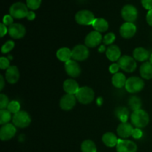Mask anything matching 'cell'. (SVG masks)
I'll use <instances>...</instances> for the list:
<instances>
[{
	"mask_svg": "<svg viewBox=\"0 0 152 152\" xmlns=\"http://www.w3.org/2000/svg\"><path fill=\"white\" fill-rule=\"evenodd\" d=\"M150 121V117L148 113L143 109L134 111L131 114V122L134 126L138 129L146 127Z\"/></svg>",
	"mask_w": 152,
	"mask_h": 152,
	"instance_id": "6da1fadb",
	"label": "cell"
},
{
	"mask_svg": "<svg viewBox=\"0 0 152 152\" xmlns=\"http://www.w3.org/2000/svg\"><path fill=\"white\" fill-rule=\"evenodd\" d=\"M75 96L79 102L83 105H88L94 101L95 94L91 88L88 86H83L80 87Z\"/></svg>",
	"mask_w": 152,
	"mask_h": 152,
	"instance_id": "7a4b0ae2",
	"label": "cell"
},
{
	"mask_svg": "<svg viewBox=\"0 0 152 152\" xmlns=\"http://www.w3.org/2000/svg\"><path fill=\"white\" fill-rule=\"evenodd\" d=\"M145 83L142 78L137 77H132L127 79L126 83V90L130 94H137L144 88Z\"/></svg>",
	"mask_w": 152,
	"mask_h": 152,
	"instance_id": "3957f363",
	"label": "cell"
},
{
	"mask_svg": "<svg viewBox=\"0 0 152 152\" xmlns=\"http://www.w3.org/2000/svg\"><path fill=\"white\" fill-rule=\"evenodd\" d=\"M28 7L25 3L17 1L12 4L9 9V14L11 15L14 19H21L26 17L28 13Z\"/></svg>",
	"mask_w": 152,
	"mask_h": 152,
	"instance_id": "277c9868",
	"label": "cell"
},
{
	"mask_svg": "<svg viewBox=\"0 0 152 152\" xmlns=\"http://www.w3.org/2000/svg\"><path fill=\"white\" fill-rule=\"evenodd\" d=\"M12 121L13 124L16 127L19 129H25L30 126L31 123V118L28 112L25 111H20L19 112L13 114Z\"/></svg>",
	"mask_w": 152,
	"mask_h": 152,
	"instance_id": "5b68a950",
	"label": "cell"
},
{
	"mask_svg": "<svg viewBox=\"0 0 152 152\" xmlns=\"http://www.w3.org/2000/svg\"><path fill=\"white\" fill-rule=\"evenodd\" d=\"M95 16L88 10H82L77 12L75 15V21L80 25H92L95 20Z\"/></svg>",
	"mask_w": 152,
	"mask_h": 152,
	"instance_id": "8992f818",
	"label": "cell"
},
{
	"mask_svg": "<svg viewBox=\"0 0 152 152\" xmlns=\"http://www.w3.org/2000/svg\"><path fill=\"white\" fill-rule=\"evenodd\" d=\"M89 56H90L89 48L86 45H77L72 49V59L77 62L86 60Z\"/></svg>",
	"mask_w": 152,
	"mask_h": 152,
	"instance_id": "52a82bcc",
	"label": "cell"
},
{
	"mask_svg": "<svg viewBox=\"0 0 152 152\" xmlns=\"http://www.w3.org/2000/svg\"><path fill=\"white\" fill-rule=\"evenodd\" d=\"M118 64L120 69L127 73L134 72L137 68V61L134 58L129 55L122 56L119 59Z\"/></svg>",
	"mask_w": 152,
	"mask_h": 152,
	"instance_id": "ba28073f",
	"label": "cell"
},
{
	"mask_svg": "<svg viewBox=\"0 0 152 152\" xmlns=\"http://www.w3.org/2000/svg\"><path fill=\"white\" fill-rule=\"evenodd\" d=\"M121 16L126 22H134L138 17V10L132 4H126L121 10Z\"/></svg>",
	"mask_w": 152,
	"mask_h": 152,
	"instance_id": "9c48e42d",
	"label": "cell"
},
{
	"mask_svg": "<svg viewBox=\"0 0 152 152\" xmlns=\"http://www.w3.org/2000/svg\"><path fill=\"white\" fill-rule=\"evenodd\" d=\"M102 38L103 37L101 35V33L93 31L88 34L85 38V45L88 48H94L99 46V45L102 42Z\"/></svg>",
	"mask_w": 152,
	"mask_h": 152,
	"instance_id": "30bf717a",
	"label": "cell"
},
{
	"mask_svg": "<svg viewBox=\"0 0 152 152\" xmlns=\"http://www.w3.org/2000/svg\"><path fill=\"white\" fill-rule=\"evenodd\" d=\"M117 152H137V145L134 141L126 139H119L116 146Z\"/></svg>",
	"mask_w": 152,
	"mask_h": 152,
	"instance_id": "8fae6325",
	"label": "cell"
},
{
	"mask_svg": "<svg viewBox=\"0 0 152 152\" xmlns=\"http://www.w3.org/2000/svg\"><path fill=\"white\" fill-rule=\"evenodd\" d=\"M16 134V127L12 123L1 126L0 129V139L2 141H7L14 137Z\"/></svg>",
	"mask_w": 152,
	"mask_h": 152,
	"instance_id": "7c38bea8",
	"label": "cell"
},
{
	"mask_svg": "<svg viewBox=\"0 0 152 152\" xmlns=\"http://www.w3.org/2000/svg\"><path fill=\"white\" fill-rule=\"evenodd\" d=\"M65 70L66 74L71 78H77L81 74L82 70L77 61L71 59L65 63Z\"/></svg>",
	"mask_w": 152,
	"mask_h": 152,
	"instance_id": "4fadbf2b",
	"label": "cell"
},
{
	"mask_svg": "<svg viewBox=\"0 0 152 152\" xmlns=\"http://www.w3.org/2000/svg\"><path fill=\"white\" fill-rule=\"evenodd\" d=\"M77 100L75 95L66 94L63 95L59 100V106L64 111H71L76 105Z\"/></svg>",
	"mask_w": 152,
	"mask_h": 152,
	"instance_id": "5bb4252c",
	"label": "cell"
},
{
	"mask_svg": "<svg viewBox=\"0 0 152 152\" xmlns=\"http://www.w3.org/2000/svg\"><path fill=\"white\" fill-rule=\"evenodd\" d=\"M8 34L10 37L14 39L23 38L26 34V29L23 25L20 23H13L8 27Z\"/></svg>",
	"mask_w": 152,
	"mask_h": 152,
	"instance_id": "9a60e30c",
	"label": "cell"
},
{
	"mask_svg": "<svg viewBox=\"0 0 152 152\" xmlns=\"http://www.w3.org/2000/svg\"><path fill=\"white\" fill-rule=\"evenodd\" d=\"M137 33V26L132 22H125L120 26V34L123 38L129 39L134 37Z\"/></svg>",
	"mask_w": 152,
	"mask_h": 152,
	"instance_id": "2e32d148",
	"label": "cell"
},
{
	"mask_svg": "<svg viewBox=\"0 0 152 152\" xmlns=\"http://www.w3.org/2000/svg\"><path fill=\"white\" fill-rule=\"evenodd\" d=\"M134 129L133 126L128 122L120 123V124H119V126H117V132L118 136L121 139H127L132 136Z\"/></svg>",
	"mask_w": 152,
	"mask_h": 152,
	"instance_id": "e0dca14e",
	"label": "cell"
},
{
	"mask_svg": "<svg viewBox=\"0 0 152 152\" xmlns=\"http://www.w3.org/2000/svg\"><path fill=\"white\" fill-rule=\"evenodd\" d=\"M20 74L19 68L15 65H10L5 72V80L10 84H16L19 80Z\"/></svg>",
	"mask_w": 152,
	"mask_h": 152,
	"instance_id": "ac0fdd59",
	"label": "cell"
},
{
	"mask_svg": "<svg viewBox=\"0 0 152 152\" xmlns=\"http://www.w3.org/2000/svg\"><path fill=\"white\" fill-rule=\"evenodd\" d=\"M62 87H63V90L65 93L74 95H76V94L78 92L79 89L80 88L77 82L73 78L65 80L62 85Z\"/></svg>",
	"mask_w": 152,
	"mask_h": 152,
	"instance_id": "d6986e66",
	"label": "cell"
},
{
	"mask_svg": "<svg viewBox=\"0 0 152 152\" xmlns=\"http://www.w3.org/2000/svg\"><path fill=\"white\" fill-rule=\"evenodd\" d=\"M105 55L111 62H117L121 57V50L116 45H111L107 48Z\"/></svg>",
	"mask_w": 152,
	"mask_h": 152,
	"instance_id": "ffe728a7",
	"label": "cell"
},
{
	"mask_svg": "<svg viewBox=\"0 0 152 152\" xmlns=\"http://www.w3.org/2000/svg\"><path fill=\"white\" fill-rule=\"evenodd\" d=\"M133 57L138 62H146L149 59L150 53L147 49L142 47L137 48L133 51Z\"/></svg>",
	"mask_w": 152,
	"mask_h": 152,
	"instance_id": "44dd1931",
	"label": "cell"
},
{
	"mask_svg": "<svg viewBox=\"0 0 152 152\" xmlns=\"http://www.w3.org/2000/svg\"><path fill=\"white\" fill-rule=\"evenodd\" d=\"M118 140L119 139L117 138V135L112 132H106L102 137V142L105 144V145L109 148L117 146Z\"/></svg>",
	"mask_w": 152,
	"mask_h": 152,
	"instance_id": "7402d4cb",
	"label": "cell"
},
{
	"mask_svg": "<svg viewBox=\"0 0 152 152\" xmlns=\"http://www.w3.org/2000/svg\"><path fill=\"white\" fill-rule=\"evenodd\" d=\"M56 58L62 62H67L72 58V50L67 47L61 48L58 49L56 53Z\"/></svg>",
	"mask_w": 152,
	"mask_h": 152,
	"instance_id": "603a6c76",
	"label": "cell"
},
{
	"mask_svg": "<svg viewBox=\"0 0 152 152\" xmlns=\"http://www.w3.org/2000/svg\"><path fill=\"white\" fill-rule=\"evenodd\" d=\"M92 27L94 28V31H98L99 33H104L107 31L109 28V24L108 21L104 18H96L92 24Z\"/></svg>",
	"mask_w": 152,
	"mask_h": 152,
	"instance_id": "cb8c5ba5",
	"label": "cell"
},
{
	"mask_svg": "<svg viewBox=\"0 0 152 152\" xmlns=\"http://www.w3.org/2000/svg\"><path fill=\"white\" fill-rule=\"evenodd\" d=\"M126 81H127V79H126L125 74L120 72L114 74L111 78L112 85L117 88H122L125 87Z\"/></svg>",
	"mask_w": 152,
	"mask_h": 152,
	"instance_id": "d4e9b609",
	"label": "cell"
},
{
	"mask_svg": "<svg viewBox=\"0 0 152 152\" xmlns=\"http://www.w3.org/2000/svg\"><path fill=\"white\" fill-rule=\"evenodd\" d=\"M140 74L142 79L151 80L152 79V64L150 62H145L140 68Z\"/></svg>",
	"mask_w": 152,
	"mask_h": 152,
	"instance_id": "484cf974",
	"label": "cell"
},
{
	"mask_svg": "<svg viewBox=\"0 0 152 152\" xmlns=\"http://www.w3.org/2000/svg\"><path fill=\"white\" fill-rule=\"evenodd\" d=\"M82 152H96V144L91 140H86L81 144Z\"/></svg>",
	"mask_w": 152,
	"mask_h": 152,
	"instance_id": "4316f807",
	"label": "cell"
},
{
	"mask_svg": "<svg viewBox=\"0 0 152 152\" xmlns=\"http://www.w3.org/2000/svg\"><path fill=\"white\" fill-rule=\"evenodd\" d=\"M116 115L120 119L121 123H126L129 117V111L126 108L120 107L116 110Z\"/></svg>",
	"mask_w": 152,
	"mask_h": 152,
	"instance_id": "83f0119b",
	"label": "cell"
},
{
	"mask_svg": "<svg viewBox=\"0 0 152 152\" xmlns=\"http://www.w3.org/2000/svg\"><path fill=\"white\" fill-rule=\"evenodd\" d=\"M13 119L12 114L7 109H0V124L1 126L9 123Z\"/></svg>",
	"mask_w": 152,
	"mask_h": 152,
	"instance_id": "f1b7e54d",
	"label": "cell"
},
{
	"mask_svg": "<svg viewBox=\"0 0 152 152\" xmlns=\"http://www.w3.org/2000/svg\"><path fill=\"white\" fill-rule=\"evenodd\" d=\"M129 105L130 106V108L133 110V111H136V110L141 109L142 102H141V99H140L138 96H132V97L129 99Z\"/></svg>",
	"mask_w": 152,
	"mask_h": 152,
	"instance_id": "f546056e",
	"label": "cell"
},
{
	"mask_svg": "<svg viewBox=\"0 0 152 152\" xmlns=\"http://www.w3.org/2000/svg\"><path fill=\"white\" fill-rule=\"evenodd\" d=\"M21 105L18 101L16 100H12L11 102H9V105L7 106V109L12 114H15L16 113L19 112L20 111Z\"/></svg>",
	"mask_w": 152,
	"mask_h": 152,
	"instance_id": "4dcf8cb0",
	"label": "cell"
},
{
	"mask_svg": "<svg viewBox=\"0 0 152 152\" xmlns=\"http://www.w3.org/2000/svg\"><path fill=\"white\" fill-rule=\"evenodd\" d=\"M15 47V42L12 40H8L6 42H4L3 44V45L1 46V51L3 54H6V53H8L14 48Z\"/></svg>",
	"mask_w": 152,
	"mask_h": 152,
	"instance_id": "1f68e13d",
	"label": "cell"
},
{
	"mask_svg": "<svg viewBox=\"0 0 152 152\" xmlns=\"http://www.w3.org/2000/svg\"><path fill=\"white\" fill-rule=\"evenodd\" d=\"M116 40V36L114 33H108L102 38V43L105 45H111Z\"/></svg>",
	"mask_w": 152,
	"mask_h": 152,
	"instance_id": "d6a6232c",
	"label": "cell"
},
{
	"mask_svg": "<svg viewBox=\"0 0 152 152\" xmlns=\"http://www.w3.org/2000/svg\"><path fill=\"white\" fill-rule=\"evenodd\" d=\"M42 0H26V5L31 10H36L39 8Z\"/></svg>",
	"mask_w": 152,
	"mask_h": 152,
	"instance_id": "836d02e7",
	"label": "cell"
},
{
	"mask_svg": "<svg viewBox=\"0 0 152 152\" xmlns=\"http://www.w3.org/2000/svg\"><path fill=\"white\" fill-rule=\"evenodd\" d=\"M9 99L4 94H0V109H7L9 105Z\"/></svg>",
	"mask_w": 152,
	"mask_h": 152,
	"instance_id": "e575fe53",
	"label": "cell"
},
{
	"mask_svg": "<svg viewBox=\"0 0 152 152\" xmlns=\"http://www.w3.org/2000/svg\"><path fill=\"white\" fill-rule=\"evenodd\" d=\"M10 66V60L8 58L1 56L0 58V68L1 70H7Z\"/></svg>",
	"mask_w": 152,
	"mask_h": 152,
	"instance_id": "d590c367",
	"label": "cell"
},
{
	"mask_svg": "<svg viewBox=\"0 0 152 152\" xmlns=\"http://www.w3.org/2000/svg\"><path fill=\"white\" fill-rule=\"evenodd\" d=\"M2 23L6 26H10L13 24V17L10 14L4 15L2 19Z\"/></svg>",
	"mask_w": 152,
	"mask_h": 152,
	"instance_id": "8d00e7d4",
	"label": "cell"
},
{
	"mask_svg": "<svg viewBox=\"0 0 152 152\" xmlns=\"http://www.w3.org/2000/svg\"><path fill=\"white\" fill-rule=\"evenodd\" d=\"M132 137L134 139H140L142 137V132L141 130V129H138V128H135L133 131V133H132Z\"/></svg>",
	"mask_w": 152,
	"mask_h": 152,
	"instance_id": "74e56055",
	"label": "cell"
},
{
	"mask_svg": "<svg viewBox=\"0 0 152 152\" xmlns=\"http://www.w3.org/2000/svg\"><path fill=\"white\" fill-rule=\"evenodd\" d=\"M120 68L118 63H112L109 66L110 73H111V74H117V73H118L119 71H120Z\"/></svg>",
	"mask_w": 152,
	"mask_h": 152,
	"instance_id": "f35d334b",
	"label": "cell"
},
{
	"mask_svg": "<svg viewBox=\"0 0 152 152\" xmlns=\"http://www.w3.org/2000/svg\"><path fill=\"white\" fill-rule=\"evenodd\" d=\"M141 4L145 10H150L152 9V0H141Z\"/></svg>",
	"mask_w": 152,
	"mask_h": 152,
	"instance_id": "ab89813d",
	"label": "cell"
},
{
	"mask_svg": "<svg viewBox=\"0 0 152 152\" xmlns=\"http://www.w3.org/2000/svg\"><path fill=\"white\" fill-rule=\"evenodd\" d=\"M0 30H1V37H4L6 34L8 33V28H7L5 25H4L3 23H1L0 25Z\"/></svg>",
	"mask_w": 152,
	"mask_h": 152,
	"instance_id": "60d3db41",
	"label": "cell"
},
{
	"mask_svg": "<svg viewBox=\"0 0 152 152\" xmlns=\"http://www.w3.org/2000/svg\"><path fill=\"white\" fill-rule=\"evenodd\" d=\"M146 22L150 26L152 27V9L148 10L146 14Z\"/></svg>",
	"mask_w": 152,
	"mask_h": 152,
	"instance_id": "b9f144b4",
	"label": "cell"
},
{
	"mask_svg": "<svg viewBox=\"0 0 152 152\" xmlns=\"http://www.w3.org/2000/svg\"><path fill=\"white\" fill-rule=\"evenodd\" d=\"M26 18H27V19L29 21L34 20L36 18V13H34V10H29L28 13V15H27Z\"/></svg>",
	"mask_w": 152,
	"mask_h": 152,
	"instance_id": "7bdbcfd3",
	"label": "cell"
},
{
	"mask_svg": "<svg viewBox=\"0 0 152 152\" xmlns=\"http://www.w3.org/2000/svg\"><path fill=\"white\" fill-rule=\"evenodd\" d=\"M4 85H5V83H4V77L2 75H0V91H1L4 89Z\"/></svg>",
	"mask_w": 152,
	"mask_h": 152,
	"instance_id": "ee69618b",
	"label": "cell"
},
{
	"mask_svg": "<svg viewBox=\"0 0 152 152\" xmlns=\"http://www.w3.org/2000/svg\"><path fill=\"white\" fill-rule=\"evenodd\" d=\"M107 48H105V45H99V48H98V51L99 52V53H103V52H105L106 51Z\"/></svg>",
	"mask_w": 152,
	"mask_h": 152,
	"instance_id": "f6af8a7d",
	"label": "cell"
},
{
	"mask_svg": "<svg viewBox=\"0 0 152 152\" xmlns=\"http://www.w3.org/2000/svg\"><path fill=\"white\" fill-rule=\"evenodd\" d=\"M149 62H151L152 64V53L151 54H150V57H149Z\"/></svg>",
	"mask_w": 152,
	"mask_h": 152,
	"instance_id": "bcb514c9",
	"label": "cell"
}]
</instances>
